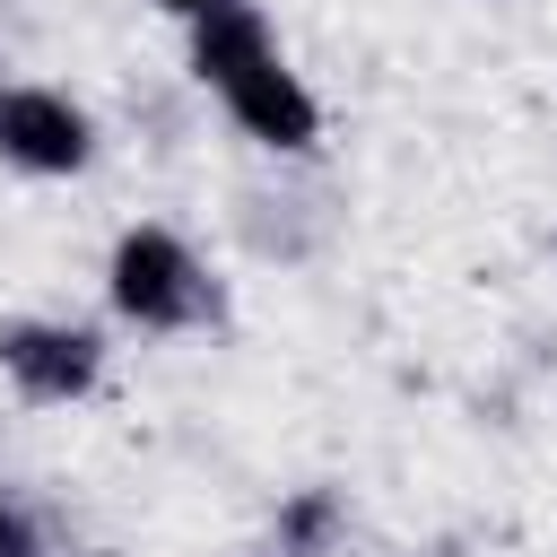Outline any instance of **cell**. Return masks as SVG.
Masks as SVG:
<instances>
[{
    "mask_svg": "<svg viewBox=\"0 0 557 557\" xmlns=\"http://www.w3.org/2000/svg\"><path fill=\"white\" fill-rule=\"evenodd\" d=\"M191 78L218 96V113L252 148H270V157H313L322 148V104H313V87L296 78V61L278 52V35L252 0L191 17Z\"/></svg>",
    "mask_w": 557,
    "mask_h": 557,
    "instance_id": "1",
    "label": "cell"
},
{
    "mask_svg": "<svg viewBox=\"0 0 557 557\" xmlns=\"http://www.w3.org/2000/svg\"><path fill=\"white\" fill-rule=\"evenodd\" d=\"M104 305L131 322V331H200V322H218V278L200 270V252L174 235V226H157V218H139V226H122L113 235V252H104Z\"/></svg>",
    "mask_w": 557,
    "mask_h": 557,
    "instance_id": "2",
    "label": "cell"
},
{
    "mask_svg": "<svg viewBox=\"0 0 557 557\" xmlns=\"http://www.w3.org/2000/svg\"><path fill=\"white\" fill-rule=\"evenodd\" d=\"M0 374L35 409H70L104 383V331L70 313H9L0 322Z\"/></svg>",
    "mask_w": 557,
    "mask_h": 557,
    "instance_id": "3",
    "label": "cell"
},
{
    "mask_svg": "<svg viewBox=\"0 0 557 557\" xmlns=\"http://www.w3.org/2000/svg\"><path fill=\"white\" fill-rule=\"evenodd\" d=\"M0 165L17 174H87L96 165V113L70 96V87H44V78H0Z\"/></svg>",
    "mask_w": 557,
    "mask_h": 557,
    "instance_id": "4",
    "label": "cell"
},
{
    "mask_svg": "<svg viewBox=\"0 0 557 557\" xmlns=\"http://www.w3.org/2000/svg\"><path fill=\"white\" fill-rule=\"evenodd\" d=\"M339 522H348V513H339L331 487H296V496L278 505V548H287V557H322V548L339 540Z\"/></svg>",
    "mask_w": 557,
    "mask_h": 557,
    "instance_id": "5",
    "label": "cell"
},
{
    "mask_svg": "<svg viewBox=\"0 0 557 557\" xmlns=\"http://www.w3.org/2000/svg\"><path fill=\"white\" fill-rule=\"evenodd\" d=\"M0 557H44V531L17 496H0Z\"/></svg>",
    "mask_w": 557,
    "mask_h": 557,
    "instance_id": "6",
    "label": "cell"
},
{
    "mask_svg": "<svg viewBox=\"0 0 557 557\" xmlns=\"http://www.w3.org/2000/svg\"><path fill=\"white\" fill-rule=\"evenodd\" d=\"M157 9H165V17H183V26H191V17H209V9H235V0H157Z\"/></svg>",
    "mask_w": 557,
    "mask_h": 557,
    "instance_id": "7",
    "label": "cell"
},
{
    "mask_svg": "<svg viewBox=\"0 0 557 557\" xmlns=\"http://www.w3.org/2000/svg\"><path fill=\"white\" fill-rule=\"evenodd\" d=\"M70 557H122V548H70Z\"/></svg>",
    "mask_w": 557,
    "mask_h": 557,
    "instance_id": "8",
    "label": "cell"
}]
</instances>
